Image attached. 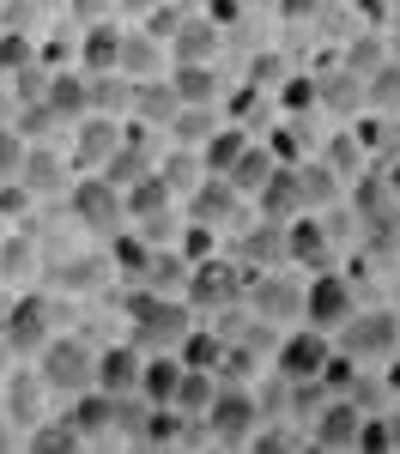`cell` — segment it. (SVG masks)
Masks as SVG:
<instances>
[{
    "label": "cell",
    "instance_id": "cb8c5ba5",
    "mask_svg": "<svg viewBox=\"0 0 400 454\" xmlns=\"http://www.w3.org/2000/svg\"><path fill=\"white\" fill-rule=\"evenodd\" d=\"M273 170H279V164H273V152H267V145H249V152L231 164V182H237V194H261Z\"/></svg>",
    "mask_w": 400,
    "mask_h": 454
},
{
    "label": "cell",
    "instance_id": "6da1fadb",
    "mask_svg": "<svg viewBox=\"0 0 400 454\" xmlns=\"http://www.w3.org/2000/svg\"><path fill=\"white\" fill-rule=\"evenodd\" d=\"M128 309H134V346L140 351H182V340L194 333V309L170 303L164 291H140Z\"/></svg>",
    "mask_w": 400,
    "mask_h": 454
},
{
    "label": "cell",
    "instance_id": "7402d4cb",
    "mask_svg": "<svg viewBox=\"0 0 400 454\" xmlns=\"http://www.w3.org/2000/svg\"><path fill=\"white\" fill-rule=\"evenodd\" d=\"M213 394H218V370H182V387H176V406L188 412V419H207V406H213Z\"/></svg>",
    "mask_w": 400,
    "mask_h": 454
},
{
    "label": "cell",
    "instance_id": "ac0fdd59",
    "mask_svg": "<svg viewBox=\"0 0 400 454\" xmlns=\"http://www.w3.org/2000/svg\"><path fill=\"white\" fill-rule=\"evenodd\" d=\"M43 394H49L43 370H31V376L19 370V376H12V387H6V406H12L6 419H12V424H43Z\"/></svg>",
    "mask_w": 400,
    "mask_h": 454
},
{
    "label": "cell",
    "instance_id": "8fae6325",
    "mask_svg": "<svg viewBox=\"0 0 400 454\" xmlns=\"http://www.w3.org/2000/svg\"><path fill=\"white\" fill-rule=\"evenodd\" d=\"M140 370H145V351L134 340L98 351V387H109V394H140Z\"/></svg>",
    "mask_w": 400,
    "mask_h": 454
},
{
    "label": "cell",
    "instance_id": "5b68a950",
    "mask_svg": "<svg viewBox=\"0 0 400 454\" xmlns=\"http://www.w3.org/2000/svg\"><path fill=\"white\" fill-rule=\"evenodd\" d=\"M340 351H352L358 364H388L400 351V315H382V309L352 315V321L340 327Z\"/></svg>",
    "mask_w": 400,
    "mask_h": 454
},
{
    "label": "cell",
    "instance_id": "9a60e30c",
    "mask_svg": "<svg viewBox=\"0 0 400 454\" xmlns=\"http://www.w3.org/2000/svg\"><path fill=\"white\" fill-rule=\"evenodd\" d=\"M170 85H176V98L182 104H218V91H224V79H218L213 61H176L170 67Z\"/></svg>",
    "mask_w": 400,
    "mask_h": 454
},
{
    "label": "cell",
    "instance_id": "30bf717a",
    "mask_svg": "<svg viewBox=\"0 0 400 454\" xmlns=\"http://www.w3.org/2000/svg\"><path fill=\"white\" fill-rule=\"evenodd\" d=\"M188 309H224V303H237V267L231 261H200L194 273H188Z\"/></svg>",
    "mask_w": 400,
    "mask_h": 454
},
{
    "label": "cell",
    "instance_id": "7a4b0ae2",
    "mask_svg": "<svg viewBox=\"0 0 400 454\" xmlns=\"http://www.w3.org/2000/svg\"><path fill=\"white\" fill-rule=\"evenodd\" d=\"M36 370H43V382H49V394H61V400H73V394L98 387V351L85 346V340H73V333H55L49 346L36 351Z\"/></svg>",
    "mask_w": 400,
    "mask_h": 454
},
{
    "label": "cell",
    "instance_id": "9c48e42d",
    "mask_svg": "<svg viewBox=\"0 0 400 454\" xmlns=\"http://www.w3.org/2000/svg\"><path fill=\"white\" fill-rule=\"evenodd\" d=\"M0 333H6V346L19 351V357H36V351L55 340V327H49V303H43V297L12 303V309L0 315Z\"/></svg>",
    "mask_w": 400,
    "mask_h": 454
},
{
    "label": "cell",
    "instance_id": "4fadbf2b",
    "mask_svg": "<svg viewBox=\"0 0 400 454\" xmlns=\"http://www.w3.org/2000/svg\"><path fill=\"white\" fill-rule=\"evenodd\" d=\"M164 61H170V43L158 31H128L122 36V73H128V79H158Z\"/></svg>",
    "mask_w": 400,
    "mask_h": 454
},
{
    "label": "cell",
    "instance_id": "277c9868",
    "mask_svg": "<svg viewBox=\"0 0 400 454\" xmlns=\"http://www.w3.org/2000/svg\"><path fill=\"white\" fill-rule=\"evenodd\" d=\"M352 315H358L352 285L340 279V273H327V267H316V279L303 285V321L322 327V333H333V327H346Z\"/></svg>",
    "mask_w": 400,
    "mask_h": 454
},
{
    "label": "cell",
    "instance_id": "e575fe53",
    "mask_svg": "<svg viewBox=\"0 0 400 454\" xmlns=\"http://www.w3.org/2000/svg\"><path fill=\"white\" fill-rule=\"evenodd\" d=\"M6 442H12V436H6V430H0V449H6Z\"/></svg>",
    "mask_w": 400,
    "mask_h": 454
},
{
    "label": "cell",
    "instance_id": "3957f363",
    "mask_svg": "<svg viewBox=\"0 0 400 454\" xmlns=\"http://www.w3.org/2000/svg\"><path fill=\"white\" fill-rule=\"evenodd\" d=\"M67 212H73V224H85V231H122L128 194H122L115 176H79L67 188Z\"/></svg>",
    "mask_w": 400,
    "mask_h": 454
},
{
    "label": "cell",
    "instance_id": "83f0119b",
    "mask_svg": "<svg viewBox=\"0 0 400 454\" xmlns=\"http://www.w3.org/2000/svg\"><path fill=\"white\" fill-rule=\"evenodd\" d=\"M0 67H6V73H25V67H31V36H19V31L0 36Z\"/></svg>",
    "mask_w": 400,
    "mask_h": 454
},
{
    "label": "cell",
    "instance_id": "5bb4252c",
    "mask_svg": "<svg viewBox=\"0 0 400 454\" xmlns=\"http://www.w3.org/2000/svg\"><path fill=\"white\" fill-rule=\"evenodd\" d=\"M170 61H218V19H182L170 31Z\"/></svg>",
    "mask_w": 400,
    "mask_h": 454
},
{
    "label": "cell",
    "instance_id": "e0dca14e",
    "mask_svg": "<svg viewBox=\"0 0 400 454\" xmlns=\"http://www.w3.org/2000/svg\"><path fill=\"white\" fill-rule=\"evenodd\" d=\"M122 152V128L109 115H79V164H109Z\"/></svg>",
    "mask_w": 400,
    "mask_h": 454
},
{
    "label": "cell",
    "instance_id": "8992f818",
    "mask_svg": "<svg viewBox=\"0 0 400 454\" xmlns=\"http://www.w3.org/2000/svg\"><path fill=\"white\" fill-rule=\"evenodd\" d=\"M327 357H333V346H327L322 327H297V333H286L279 340V351H273V364H279V382H316L327 370Z\"/></svg>",
    "mask_w": 400,
    "mask_h": 454
},
{
    "label": "cell",
    "instance_id": "1f68e13d",
    "mask_svg": "<svg viewBox=\"0 0 400 454\" xmlns=\"http://www.w3.org/2000/svg\"><path fill=\"white\" fill-rule=\"evenodd\" d=\"M12 357H19V351L6 346V333H0V376H6V364H12Z\"/></svg>",
    "mask_w": 400,
    "mask_h": 454
},
{
    "label": "cell",
    "instance_id": "2e32d148",
    "mask_svg": "<svg viewBox=\"0 0 400 454\" xmlns=\"http://www.w3.org/2000/svg\"><path fill=\"white\" fill-rule=\"evenodd\" d=\"M303 207V176L297 170H273L267 176V188H261V212H267V224H291Z\"/></svg>",
    "mask_w": 400,
    "mask_h": 454
},
{
    "label": "cell",
    "instance_id": "4dcf8cb0",
    "mask_svg": "<svg viewBox=\"0 0 400 454\" xmlns=\"http://www.w3.org/2000/svg\"><path fill=\"white\" fill-rule=\"evenodd\" d=\"M316 6H322V0H279V12H286V19H310Z\"/></svg>",
    "mask_w": 400,
    "mask_h": 454
},
{
    "label": "cell",
    "instance_id": "f1b7e54d",
    "mask_svg": "<svg viewBox=\"0 0 400 454\" xmlns=\"http://www.w3.org/2000/svg\"><path fill=\"white\" fill-rule=\"evenodd\" d=\"M364 98H376V104H400V67H382L364 79Z\"/></svg>",
    "mask_w": 400,
    "mask_h": 454
},
{
    "label": "cell",
    "instance_id": "f546056e",
    "mask_svg": "<svg viewBox=\"0 0 400 454\" xmlns=\"http://www.w3.org/2000/svg\"><path fill=\"white\" fill-rule=\"evenodd\" d=\"M303 176V207H316V200H333V182H327V170H297Z\"/></svg>",
    "mask_w": 400,
    "mask_h": 454
},
{
    "label": "cell",
    "instance_id": "d6986e66",
    "mask_svg": "<svg viewBox=\"0 0 400 454\" xmlns=\"http://www.w3.org/2000/svg\"><path fill=\"white\" fill-rule=\"evenodd\" d=\"M243 152H249V134H243V128H218L213 140L200 145V170L207 176H231V164H237Z\"/></svg>",
    "mask_w": 400,
    "mask_h": 454
},
{
    "label": "cell",
    "instance_id": "4316f807",
    "mask_svg": "<svg viewBox=\"0 0 400 454\" xmlns=\"http://www.w3.org/2000/svg\"><path fill=\"white\" fill-rule=\"evenodd\" d=\"M182 364H194V370H218V364H224V340H218L213 327H194V333L182 340Z\"/></svg>",
    "mask_w": 400,
    "mask_h": 454
},
{
    "label": "cell",
    "instance_id": "ba28073f",
    "mask_svg": "<svg viewBox=\"0 0 400 454\" xmlns=\"http://www.w3.org/2000/svg\"><path fill=\"white\" fill-rule=\"evenodd\" d=\"M310 424H316V430H310V442H316V449H358V436H364V400H352V394L322 400Z\"/></svg>",
    "mask_w": 400,
    "mask_h": 454
},
{
    "label": "cell",
    "instance_id": "52a82bcc",
    "mask_svg": "<svg viewBox=\"0 0 400 454\" xmlns=\"http://www.w3.org/2000/svg\"><path fill=\"white\" fill-rule=\"evenodd\" d=\"M255 419H261L255 394H243V387H218L200 424H207L213 442H255Z\"/></svg>",
    "mask_w": 400,
    "mask_h": 454
},
{
    "label": "cell",
    "instance_id": "836d02e7",
    "mask_svg": "<svg viewBox=\"0 0 400 454\" xmlns=\"http://www.w3.org/2000/svg\"><path fill=\"white\" fill-rule=\"evenodd\" d=\"M388 188H395V200H400V164H395V170H388Z\"/></svg>",
    "mask_w": 400,
    "mask_h": 454
},
{
    "label": "cell",
    "instance_id": "7c38bea8",
    "mask_svg": "<svg viewBox=\"0 0 400 454\" xmlns=\"http://www.w3.org/2000/svg\"><path fill=\"white\" fill-rule=\"evenodd\" d=\"M182 351H145V370H140V394L152 406H176V387H182Z\"/></svg>",
    "mask_w": 400,
    "mask_h": 454
},
{
    "label": "cell",
    "instance_id": "44dd1931",
    "mask_svg": "<svg viewBox=\"0 0 400 454\" xmlns=\"http://www.w3.org/2000/svg\"><path fill=\"white\" fill-rule=\"evenodd\" d=\"M322 254H327L322 224H310V218H291V224H286V261H297V267H322Z\"/></svg>",
    "mask_w": 400,
    "mask_h": 454
},
{
    "label": "cell",
    "instance_id": "603a6c76",
    "mask_svg": "<svg viewBox=\"0 0 400 454\" xmlns=\"http://www.w3.org/2000/svg\"><path fill=\"white\" fill-rule=\"evenodd\" d=\"M122 25H91V36H85V67L91 73H115L122 67Z\"/></svg>",
    "mask_w": 400,
    "mask_h": 454
},
{
    "label": "cell",
    "instance_id": "d4e9b609",
    "mask_svg": "<svg viewBox=\"0 0 400 454\" xmlns=\"http://www.w3.org/2000/svg\"><path fill=\"white\" fill-rule=\"evenodd\" d=\"M255 309H261V315H279V321L303 315V285H291V279H267L261 291H255Z\"/></svg>",
    "mask_w": 400,
    "mask_h": 454
},
{
    "label": "cell",
    "instance_id": "ffe728a7",
    "mask_svg": "<svg viewBox=\"0 0 400 454\" xmlns=\"http://www.w3.org/2000/svg\"><path fill=\"white\" fill-rule=\"evenodd\" d=\"M43 104L55 109V115H91V79H73V73H55V85L43 91Z\"/></svg>",
    "mask_w": 400,
    "mask_h": 454
},
{
    "label": "cell",
    "instance_id": "d6a6232c",
    "mask_svg": "<svg viewBox=\"0 0 400 454\" xmlns=\"http://www.w3.org/2000/svg\"><path fill=\"white\" fill-rule=\"evenodd\" d=\"M122 6H128V12H145V6H158V0H122Z\"/></svg>",
    "mask_w": 400,
    "mask_h": 454
},
{
    "label": "cell",
    "instance_id": "484cf974",
    "mask_svg": "<svg viewBox=\"0 0 400 454\" xmlns=\"http://www.w3.org/2000/svg\"><path fill=\"white\" fill-rule=\"evenodd\" d=\"M170 134H176V145H207L218 134V121H213V109H207V104H182L176 121H170Z\"/></svg>",
    "mask_w": 400,
    "mask_h": 454
}]
</instances>
